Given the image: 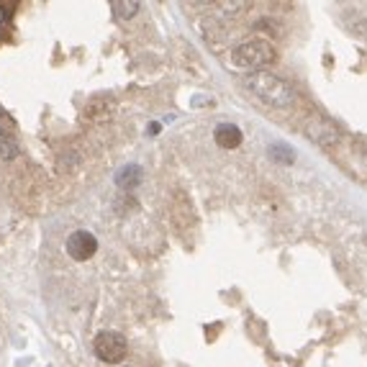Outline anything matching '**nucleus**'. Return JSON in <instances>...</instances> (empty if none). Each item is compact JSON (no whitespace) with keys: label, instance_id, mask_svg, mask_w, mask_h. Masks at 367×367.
<instances>
[{"label":"nucleus","instance_id":"nucleus-6","mask_svg":"<svg viewBox=\"0 0 367 367\" xmlns=\"http://www.w3.org/2000/svg\"><path fill=\"white\" fill-rule=\"evenodd\" d=\"M213 139L221 149H236L242 144V129L234 124H219L213 131Z\"/></svg>","mask_w":367,"mask_h":367},{"label":"nucleus","instance_id":"nucleus-9","mask_svg":"<svg viewBox=\"0 0 367 367\" xmlns=\"http://www.w3.org/2000/svg\"><path fill=\"white\" fill-rule=\"evenodd\" d=\"M85 116L93 118V121H106V118H111V100L106 96L93 98L85 106Z\"/></svg>","mask_w":367,"mask_h":367},{"label":"nucleus","instance_id":"nucleus-11","mask_svg":"<svg viewBox=\"0 0 367 367\" xmlns=\"http://www.w3.org/2000/svg\"><path fill=\"white\" fill-rule=\"evenodd\" d=\"M270 155L275 157L278 162H285V164L296 159V152H293V149H288V146H282V144H272L270 146Z\"/></svg>","mask_w":367,"mask_h":367},{"label":"nucleus","instance_id":"nucleus-5","mask_svg":"<svg viewBox=\"0 0 367 367\" xmlns=\"http://www.w3.org/2000/svg\"><path fill=\"white\" fill-rule=\"evenodd\" d=\"M306 134H309V139H313V142H319V144H324V146L337 144L339 142V131L329 124V121H324V118L309 121V124H306Z\"/></svg>","mask_w":367,"mask_h":367},{"label":"nucleus","instance_id":"nucleus-8","mask_svg":"<svg viewBox=\"0 0 367 367\" xmlns=\"http://www.w3.org/2000/svg\"><path fill=\"white\" fill-rule=\"evenodd\" d=\"M19 155H21L19 139L13 136L10 129L0 126V159H16Z\"/></svg>","mask_w":367,"mask_h":367},{"label":"nucleus","instance_id":"nucleus-1","mask_svg":"<svg viewBox=\"0 0 367 367\" xmlns=\"http://www.w3.org/2000/svg\"><path fill=\"white\" fill-rule=\"evenodd\" d=\"M244 85L249 87V93L260 103H265V106L270 108H280L282 111V108H290L296 103V93H293L290 82H285V80L272 75V72H265V69L247 75Z\"/></svg>","mask_w":367,"mask_h":367},{"label":"nucleus","instance_id":"nucleus-2","mask_svg":"<svg viewBox=\"0 0 367 367\" xmlns=\"http://www.w3.org/2000/svg\"><path fill=\"white\" fill-rule=\"evenodd\" d=\"M275 59V47L265 39H252L244 41L239 47H234L232 62L242 69H260L265 65H270Z\"/></svg>","mask_w":367,"mask_h":367},{"label":"nucleus","instance_id":"nucleus-7","mask_svg":"<svg viewBox=\"0 0 367 367\" xmlns=\"http://www.w3.org/2000/svg\"><path fill=\"white\" fill-rule=\"evenodd\" d=\"M142 180H144V170H142L139 164H126L124 170H118V175H116V185L121 190H126V193L139 188Z\"/></svg>","mask_w":367,"mask_h":367},{"label":"nucleus","instance_id":"nucleus-3","mask_svg":"<svg viewBox=\"0 0 367 367\" xmlns=\"http://www.w3.org/2000/svg\"><path fill=\"white\" fill-rule=\"evenodd\" d=\"M126 339L118 331H103L96 337V355L103 362H121L126 357Z\"/></svg>","mask_w":367,"mask_h":367},{"label":"nucleus","instance_id":"nucleus-10","mask_svg":"<svg viewBox=\"0 0 367 367\" xmlns=\"http://www.w3.org/2000/svg\"><path fill=\"white\" fill-rule=\"evenodd\" d=\"M111 8L116 10L118 19H134L136 10H139V3H136V0H126V3L124 0H113Z\"/></svg>","mask_w":367,"mask_h":367},{"label":"nucleus","instance_id":"nucleus-4","mask_svg":"<svg viewBox=\"0 0 367 367\" xmlns=\"http://www.w3.org/2000/svg\"><path fill=\"white\" fill-rule=\"evenodd\" d=\"M98 252V239L90 232H75L69 234L67 239V254L75 262H85L90 260Z\"/></svg>","mask_w":367,"mask_h":367}]
</instances>
